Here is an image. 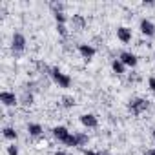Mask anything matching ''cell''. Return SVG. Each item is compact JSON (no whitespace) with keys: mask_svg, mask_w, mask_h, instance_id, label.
I'll use <instances>...</instances> for the list:
<instances>
[{"mask_svg":"<svg viewBox=\"0 0 155 155\" xmlns=\"http://www.w3.org/2000/svg\"><path fill=\"white\" fill-rule=\"evenodd\" d=\"M51 79L58 84V88H69V84H71V79H69L66 73H62L58 68H53L51 69Z\"/></svg>","mask_w":155,"mask_h":155,"instance_id":"6da1fadb","label":"cell"},{"mask_svg":"<svg viewBox=\"0 0 155 155\" xmlns=\"http://www.w3.org/2000/svg\"><path fill=\"white\" fill-rule=\"evenodd\" d=\"M11 49L13 53H22L26 49V37L22 33H15L13 40H11Z\"/></svg>","mask_w":155,"mask_h":155,"instance_id":"7a4b0ae2","label":"cell"},{"mask_svg":"<svg viewBox=\"0 0 155 155\" xmlns=\"http://www.w3.org/2000/svg\"><path fill=\"white\" fill-rule=\"evenodd\" d=\"M130 110H131V113L139 115V113H142L144 110H148V101H144V99H133V101L130 102Z\"/></svg>","mask_w":155,"mask_h":155,"instance_id":"3957f363","label":"cell"},{"mask_svg":"<svg viewBox=\"0 0 155 155\" xmlns=\"http://www.w3.org/2000/svg\"><path fill=\"white\" fill-rule=\"evenodd\" d=\"M140 33L146 35V37H153V35H155V26H153V22L148 20V18H142V20H140Z\"/></svg>","mask_w":155,"mask_h":155,"instance_id":"277c9868","label":"cell"},{"mask_svg":"<svg viewBox=\"0 0 155 155\" xmlns=\"http://www.w3.org/2000/svg\"><path fill=\"white\" fill-rule=\"evenodd\" d=\"M120 62H122L124 66L135 68V66H137V57H135L133 53H130V51H122V53H120Z\"/></svg>","mask_w":155,"mask_h":155,"instance_id":"5b68a950","label":"cell"},{"mask_svg":"<svg viewBox=\"0 0 155 155\" xmlns=\"http://www.w3.org/2000/svg\"><path fill=\"white\" fill-rule=\"evenodd\" d=\"M53 135H55V139H58L60 142H64L66 144V140L69 139V131H68V128H64V126H57V128H53Z\"/></svg>","mask_w":155,"mask_h":155,"instance_id":"8992f818","label":"cell"},{"mask_svg":"<svg viewBox=\"0 0 155 155\" xmlns=\"http://www.w3.org/2000/svg\"><path fill=\"white\" fill-rule=\"evenodd\" d=\"M0 102H2L4 106H15L17 104V97L11 91H2L0 93Z\"/></svg>","mask_w":155,"mask_h":155,"instance_id":"52a82bcc","label":"cell"},{"mask_svg":"<svg viewBox=\"0 0 155 155\" xmlns=\"http://www.w3.org/2000/svg\"><path fill=\"white\" fill-rule=\"evenodd\" d=\"M117 38H119L120 42H124V44L131 42V29H128V28H119V29H117Z\"/></svg>","mask_w":155,"mask_h":155,"instance_id":"ba28073f","label":"cell"},{"mask_svg":"<svg viewBox=\"0 0 155 155\" xmlns=\"http://www.w3.org/2000/svg\"><path fill=\"white\" fill-rule=\"evenodd\" d=\"M79 53L84 57V58H93V55H95V48L93 46H90V44H81L79 46Z\"/></svg>","mask_w":155,"mask_h":155,"instance_id":"9c48e42d","label":"cell"},{"mask_svg":"<svg viewBox=\"0 0 155 155\" xmlns=\"http://www.w3.org/2000/svg\"><path fill=\"white\" fill-rule=\"evenodd\" d=\"M81 122H82L86 128H97V124H99L97 117H95V115H91V113H86V115H82V117H81Z\"/></svg>","mask_w":155,"mask_h":155,"instance_id":"30bf717a","label":"cell"},{"mask_svg":"<svg viewBox=\"0 0 155 155\" xmlns=\"http://www.w3.org/2000/svg\"><path fill=\"white\" fill-rule=\"evenodd\" d=\"M71 22H73V26H75L77 29H82V28L86 26V20H84L82 15H73V17H71Z\"/></svg>","mask_w":155,"mask_h":155,"instance_id":"8fae6325","label":"cell"},{"mask_svg":"<svg viewBox=\"0 0 155 155\" xmlns=\"http://www.w3.org/2000/svg\"><path fill=\"white\" fill-rule=\"evenodd\" d=\"M111 68H113V71H115L117 75H122V73H124V68H126V66H124V64L120 62V58H117V60H113V62H111Z\"/></svg>","mask_w":155,"mask_h":155,"instance_id":"7c38bea8","label":"cell"},{"mask_svg":"<svg viewBox=\"0 0 155 155\" xmlns=\"http://www.w3.org/2000/svg\"><path fill=\"white\" fill-rule=\"evenodd\" d=\"M28 131H29V135L38 137V135L42 133V126H40V124H29V126H28Z\"/></svg>","mask_w":155,"mask_h":155,"instance_id":"4fadbf2b","label":"cell"},{"mask_svg":"<svg viewBox=\"0 0 155 155\" xmlns=\"http://www.w3.org/2000/svg\"><path fill=\"white\" fill-rule=\"evenodd\" d=\"M2 135H4L8 140H15V139H17V131H15L13 128H4V130H2Z\"/></svg>","mask_w":155,"mask_h":155,"instance_id":"5bb4252c","label":"cell"},{"mask_svg":"<svg viewBox=\"0 0 155 155\" xmlns=\"http://www.w3.org/2000/svg\"><path fill=\"white\" fill-rule=\"evenodd\" d=\"M55 20H57V24H66L68 17H66V13H62V11H55Z\"/></svg>","mask_w":155,"mask_h":155,"instance_id":"9a60e30c","label":"cell"},{"mask_svg":"<svg viewBox=\"0 0 155 155\" xmlns=\"http://www.w3.org/2000/svg\"><path fill=\"white\" fill-rule=\"evenodd\" d=\"M75 137H77V140H79V146H82V144L88 142V135L86 133H75Z\"/></svg>","mask_w":155,"mask_h":155,"instance_id":"2e32d148","label":"cell"},{"mask_svg":"<svg viewBox=\"0 0 155 155\" xmlns=\"http://www.w3.org/2000/svg\"><path fill=\"white\" fill-rule=\"evenodd\" d=\"M73 104H75L73 97H64V99H62V106H64V108H71Z\"/></svg>","mask_w":155,"mask_h":155,"instance_id":"e0dca14e","label":"cell"},{"mask_svg":"<svg viewBox=\"0 0 155 155\" xmlns=\"http://www.w3.org/2000/svg\"><path fill=\"white\" fill-rule=\"evenodd\" d=\"M66 146H71V148H73V146H79V140H77V137H75V135H69V139L66 140Z\"/></svg>","mask_w":155,"mask_h":155,"instance_id":"ac0fdd59","label":"cell"},{"mask_svg":"<svg viewBox=\"0 0 155 155\" xmlns=\"http://www.w3.org/2000/svg\"><path fill=\"white\" fill-rule=\"evenodd\" d=\"M57 31H58L60 37H68V29H66L64 24H57Z\"/></svg>","mask_w":155,"mask_h":155,"instance_id":"d6986e66","label":"cell"},{"mask_svg":"<svg viewBox=\"0 0 155 155\" xmlns=\"http://www.w3.org/2000/svg\"><path fill=\"white\" fill-rule=\"evenodd\" d=\"M22 101H24V104H31V102H33V95L26 91V93H24V97H22Z\"/></svg>","mask_w":155,"mask_h":155,"instance_id":"ffe728a7","label":"cell"},{"mask_svg":"<svg viewBox=\"0 0 155 155\" xmlns=\"http://www.w3.org/2000/svg\"><path fill=\"white\" fill-rule=\"evenodd\" d=\"M8 153L9 155H18V148L13 144V146H8Z\"/></svg>","mask_w":155,"mask_h":155,"instance_id":"44dd1931","label":"cell"},{"mask_svg":"<svg viewBox=\"0 0 155 155\" xmlns=\"http://www.w3.org/2000/svg\"><path fill=\"white\" fill-rule=\"evenodd\" d=\"M148 86H150V90H151V91H155V77H151V79L148 81Z\"/></svg>","mask_w":155,"mask_h":155,"instance_id":"7402d4cb","label":"cell"},{"mask_svg":"<svg viewBox=\"0 0 155 155\" xmlns=\"http://www.w3.org/2000/svg\"><path fill=\"white\" fill-rule=\"evenodd\" d=\"M84 155H99V153H95V151H84Z\"/></svg>","mask_w":155,"mask_h":155,"instance_id":"603a6c76","label":"cell"},{"mask_svg":"<svg viewBox=\"0 0 155 155\" xmlns=\"http://www.w3.org/2000/svg\"><path fill=\"white\" fill-rule=\"evenodd\" d=\"M55 155H66V153H64V151H57Z\"/></svg>","mask_w":155,"mask_h":155,"instance_id":"cb8c5ba5","label":"cell"},{"mask_svg":"<svg viewBox=\"0 0 155 155\" xmlns=\"http://www.w3.org/2000/svg\"><path fill=\"white\" fill-rule=\"evenodd\" d=\"M148 155H155V150H150V153Z\"/></svg>","mask_w":155,"mask_h":155,"instance_id":"d4e9b609","label":"cell"},{"mask_svg":"<svg viewBox=\"0 0 155 155\" xmlns=\"http://www.w3.org/2000/svg\"><path fill=\"white\" fill-rule=\"evenodd\" d=\"M153 137H155V130H153Z\"/></svg>","mask_w":155,"mask_h":155,"instance_id":"484cf974","label":"cell"}]
</instances>
